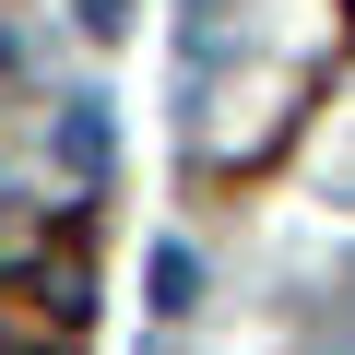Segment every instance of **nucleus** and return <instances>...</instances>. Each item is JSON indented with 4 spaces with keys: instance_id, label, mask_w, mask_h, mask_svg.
Here are the masks:
<instances>
[{
    "instance_id": "nucleus-4",
    "label": "nucleus",
    "mask_w": 355,
    "mask_h": 355,
    "mask_svg": "<svg viewBox=\"0 0 355 355\" xmlns=\"http://www.w3.org/2000/svg\"><path fill=\"white\" fill-rule=\"evenodd\" d=\"M0 355H24V343H0Z\"/></svg>"
},
{
    "instance_id": "nucleus-3",
    "label": "nucleus",
    "mask_w": 355,
    "mask_h": 355,
    "mask_svg": "<svg viewBox=\"0 0 355 355\" xmlns=\"http://www.w3.org/2000/svg\"><path fill=\"white\" fill-rule=\"evenodd\" d=\"M130 24V0H83V36H119Z\"/></svg>"
},
{
    "instance_id": "nucleus-1",
    "label": "nucleus",
    "mask_w": 355,
    "mask_h": 355,
    "mask_svg": "<svg viewBox=\"0 0 355 355\" xmlns=\"http://www.w3.org/2000/svg\"><path fill=\"white\" fill-rule=\"evenodd\" d=\"M60 166H71V190H95V178H107V107H95V95L60 107Z\"/></svg>"
},
{
    "instance_id": "nucleus-2",
    "label": "nucleus",
    "mask_w": 355,
    "mask_h": 355,
    "mask_svg": "<svg viewBox=\"0 0 355 355\" xmlns=\"http://www.w3.org/2000/svg\"><path fill=\"white\" fill-rule=\"evenodd\" d=\"M190 296H202V261H190V249H154V308L178 320V308H190Z\"/></svg>"
}]
</instances>
